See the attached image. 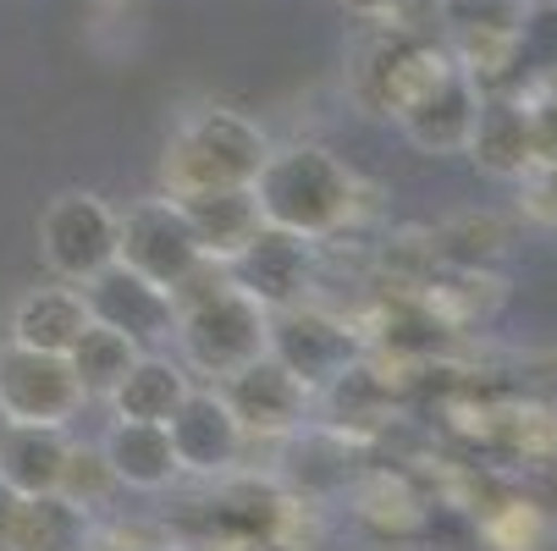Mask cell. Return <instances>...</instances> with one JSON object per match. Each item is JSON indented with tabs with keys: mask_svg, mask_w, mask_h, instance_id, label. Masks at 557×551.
<instances>
[{
	"mask_svg": "<svg viewBox=\"0 0 557 551\" xmlns=\"http://www.w3.org/2000/svg\"><path fill=\"white\" fill-rule=\"evenodd\" d=\"M7 546L12 551H84L89 546V513L72 508L61 491H50V497H17Z\"/></svg>",
	"mask_w": 557,
	"mask_h": 551,
	"instance_id": "ffe728a7",
	"label": "cell"
},
{
	"mask_svg": "<svg viewBox=\"0 0 557 551\" xmlns=\"http://www.w3.org/2000/svg\"><path fill=\"white\" fill-rule=\"evenodd\" d=\"M55 491H61L72 508H84V513L106 508V502H111V491H116V475H111L106 452H100V447H66L61 486H55Z\"/></svg>",
	"mask_w": 557,
	"mask_h": 551,
	"instance_id": "cb8c5ba5",
	"label": "cell"
},
{
	"mask_svg": "<svg viewBox=\"0 0 557 551\" xmlns=\"http://www.w3.org/2000/svg\"><path fill=\"white\" fill-rule=\"evenodd\" d=\"M503 243H508V231H503L492 215H458V221H447V226L436 231V254H442L447 265H463V271L492 265V260L503 254Z\"/></svg>",
	"mask_w": 557,
	"mask_h": 551,
	"instance_id": "603a6c76",
	"label": "cell"
},
{
	"mask_svg": "<svg viewBox=\"0 0 557 551\" xmlns=\"http://www.w3.org/2000/svg\"><path fill=\"white\" fill-rule=\"evenodd\" d=\"M12 425H17V419L7 414V403H0V441H7V430H12Z\"/></svg>",
	"mask_w": 557,
	"mask_h": 551,
	"instance_id": "83f0119b",
	"label": "cell"
},
{
	"mask_svg": "<svg viewBox=\"0 0 557 551\" xmlns=\"http://www.w3.org/2000/svg\"><path fill=\"white\" fill-rule=\"evenodd\" d=\"M39 254L61 281L84 287L89 276H100L116 260V210L95 193L50 199L39 215Z\"/></svg>",
	"mask_w": 557,
	"mask_h": 551,
	"instance_id": "5b68a950",
	"label": "cell"
},
{
	"mask_svg": "<svg viewBox=\"0 0 557 551\" xmlns=\"http://www.w3.org/2000/svg\"><path fill=\"white\" fill-rule=\"evenodd\" d=\"M265 154H271V143L249 116H237L226 105H210L177 133V143L166 154L172 199L194 193V188H215V183H255Z\"/></svg>",
	"mask_w": 557,
	"mask_h": 551,
	"instance_id": "3957f363",
	"label": "cell"
},
{
	"mask_svg": "<svg viewBox=\"0 0 557 551\" xmlns=\"http://www.w3.org/2000/svg\"><path fill=\"white\" fill-rule=\"evenodd\" d=\"M530 143H535V166H552L557 161V89L530 100Z\"/></svg>",
	"mask_w": 557,
	"mask_h": 551,
	"instance_id": "d4e9b609",
	"label": "cell"
},
{
	"mask_svg": "<svg viewBox=\"0 0 557 551\" xmlns=\"http://www.w3.org/2000/svg\"><path fill=\"white\" fill-rule=\"evenodd\" d=\"M177 337L199 375L226 380L232 370L271 353V309L260 298H249L244 287H232V276H226L221 287H210L205 298L177 309Z\"/></svg>",
	"mask_w": 557,
	"mask_h": 551,
	"instance_id": "7a4b0ae2",
	"label": "cell"
},
{
	"mask_svg": "<svg viewBox=\"0 0 557 551\" xmlns=\"http://www.w3.org/2000/svg\"><path fill=\"white\" fill-rule=\"evenodd\" d=\"M442 72H447L442 50H431V45H420V39H409V34H397V39H386L381 55L370 61L364 84H370V95H375L381 111L404 116V111L436 84Z\"/></svg>",
	"mask_w": 557,
	"mask_h": 551,
	"instance_id": "2e32d148",
	"label": "cell"
},
{
	"mask_svg": "<svg viewBox=\"0 0 557 551\" xmlns=\"http://www.w3.org/2000/svg\"><path fill=\"white\" fill-rule=\"evenodd\" d=\"M100 452L111 463L116 486H127V491H166L183 475L166 425H149V419H122L116 414V425L106 430Z\"/></svg>",
	"mask_w": 557,
	"mask_h": 551,
	"instance_id": "5bb4252c",
	"label": "cell"
},
{
	"mask_svg": "<svg viewBox=\"0 0 557 551\" xmlns=\"http://www.w3.org/2000/svg\"><path fill=\"white\" fill-rule=\"evenodd\" d=\"M442 17L453 23L458 39H481V45H513L519 39V0H442Z\"/></svg>",
	"mask_w": 557,
	"mask_h": 551,
	"instance_id": "7402d4cb",
	"label": "cell"
},
{
	"mask_svg": "<svg viewBox=\"0 0 557 551\" xmlns=\"http://www.w3.org/2000/svg\"><path fill=\"white\" fill-rule=\"evenodd\" d=\"M66 436L61 425H12L0 441V480L17 497H50L61 486V463H66Z\"/></svg>",
	"mask_w": 557,
	"mask_h": 551,
	"instance_id": "ac0fdd59",
	"label": "cell"
},
{
	"mask_svg": "<svg viewBox=\"0 0 557 551\" xmlns=\"http://www.w3.org/2000/svg\"><path fill=\"white\" fill-rule=\"evenodd\" d=\"M0 403L23 425H66L84 403L66 353H39L23 342L0 348Z\"/></svg>",
	"mask_w": 557,
	"mask_h": 551,
	"instance_id": "8992f818",
	"label": "cell"
},
{
	"mask_svg": "<svg viewBox=\"0 0 557 551\" xmlns=\"http://www.w3.org/2000/svg\"><path fill=\"white\" fill-rule=\"evenodd\" d=\"M84 303H89V321L133 337L138 348L144 342H166L177 331V303L166 287L144 281L138 271H127L122 260H111L100 276L84 281Z\"/></svg>",
	"mask_w": 557,
	"mask_h": 551,
	"instance_id": "52a82bcc",
	"label": "cell"
},
{
	"mask_svg": "<svg viewBox=\"0 0 557 551\" xmlns=\"http://www.w3.org/2000/svg\"><path fill=\"white\" fill-rule=\"evenodd\" d=\"M221 398L226 409L237 414V425H244V436H287L304 425V398L309 386L271 353H260L255 364L232 370L221 380Z\"/></svg>",
	"mask_w": 557,
	"mask_h": 551,
	"instance_id": "ba28073f",
	"label": "cell"
},
{
	"mask_svg": "<svg viewBox=\"0 0 557 551\" xmlns=\"http://www.w3.org/2000/svg\"><path fill=\"white\" fill-rule=\"evenodd\" d=\"M89 326V303H84V287H39L17 303L12 314V342L23 348H39V353H66Z\"/></svg>",
	"mask_w": 557,
	"mask_h": 551,
	"instance_id": "e0dca14e",
	"label": "cell"
},
{
	"mask_svg": "<svg viewBox=\"0 0 557 551\" xmlns=\"http://www.w3.org/2000/svg\"><path fill=\"white\" fill-rule=\"evenodd\" d=\"M474 111H481V89H474V77L463 66H447L397 122H404L409 143L425 149V154H463Z\"/></svg>",
	"mask_w": 557,
	"mask_h": 551,
	"instance_id": "4fadbf2b",
	"label": "cell"
},
{
	"mask_svg": "<svg viewBox=\"0 0 557 551\" xmlns=\"http://www.w3.org/2000/svg\"><path fill=\"white\" fill-rule=\"evenodd\" d=\"M463 154L486 177H530L535 172V143H530V111L519 100H481L469 127Z\"/></svg>",
	"mask_w": 557,
	"mask_h": 551,
	"instance_id": "9a60e30c",
	"label": "cell"
},
{
	"mask_svg": "<svg viewBox=\"0 0 557 551\" xmlns=\"http://www.w3.org/2000/svg\"><path fill=\"white\" fill-rule=\"evenodd\" d=\"M188 391H194V380H188V370H183V364H172V359H161V353H138V359H133V370L122 375V386L111 391V403H116V414H122V419L166 425V419L183 409Z\"/></svg>",
	"mask_w": 557,
	"mask_h": 551,
	"instance_id": "d6986e66",
	"label": "cell"
},
{
	"mask_svg": "<svg viewBox=\"0 0 557 551\" xmlns=\"http://www.w3.org/2000/svg\"><path fill=\"white\" fill-rule=\"evenodd\" d=\"M116 260L127 271H138L144 281L166 287V292L183 287L205 265V254L194 243L188 215H183L177 199H144L127 215H116Z\"/></svg>",
	"mask_w": 557,
	"mask_h": 551,
	"instance_id": "277c9868",
	"label": "cell"
},
{
	"mask_svg": "<svg viewBox=\"0 0 557 551\" xmlns=\"http://www.w3.org/2000/svg\"><path fill=\"white\" fill-rule=\"evenodd\" d=\"M226 276H232V287L260 298L265 309H287V303H298V287L309 281V238L282 231V226H260L226 260Z\"/></svg>",
	"mask_w": 557,
	"mask_h": 551,
	"instance_id": "30bf717a",
	"label": "cell"
},
{
	"mask_svg": "<svg viewBox=\"0 0 557 551\" xmlns=\"http://www.w3.org/2000/svg\"><path fill=\"white\" fill-rule=\"evenodd\" d=\"M166 436H172L177 463L194 468V475H221V468H232L244 441H249L221 391H188L183 409L166 419Z\"/></svg>",
	"mask_w": 557,
	"mask_h": 551,
	"instance_id": "8fae6325",
	"label": "cell"
},
{
	"mask_svg": "<svg viewBox=\"0 0 557 551\" xmlns=\"http://www.w3.org/2000/svg\"><path fill=\"white\" fill-rule=\"evenodd\" d=\"M271 359H282L304 386H326L354 364V331L309 303H287L271 309Z\"/></svg>",
	"mask_w": 557,
	"mask_h": 551,
	"instance_id": "9c48e42d",
	"label": "cell"
},
{
	"mask_svg": "<svg viewBox=\"0 0 557 551\" xmlns=\"http://www.w3.org/2000/svg\"><path fill=\"white\" fill-rule=\"evenodd\" d=\"M183 215H188V231L205 260L226 265L237 249H244L255 231L265 226L260 215V199L249 183H215V188H194V193H177Z\"/></svg>",
	"mask_w": 557,
	"mask_h": 551,
	"instance_id": "7c38bea8",
	"label": "cell"
},
{
	"mask_svg": "<svg viewBox=\"0 0 557 551\" xmlns=\"http://www.w3.org/2000/svg\"><path fill=\"white\" fill-rule=\"evenodd\" d=\"M138 353H144V348H138L133 337H122V331H111V326L89 321V326H84V337H77V342L66 348V364H72L77 391H84V398H111V391L122 386V375L133 370V359H138Z\"/></svg>",
	"mask_w": 557,
	"mask_h": 551,
	"instance_id": "44dd1931",
	"label": "cell"
},
{
	"mask_svg": "<svg viewBox=\"0 0 557 551\" xmlns=\"http://www.w3.org/2000/svg\"><path fill=\"white\" fill-rule=\"evenodd\" d=\"M12 513H17V491L0 480V546H7V529H12Z\"/></svg>",
	"mask_w": 557,
	"mask_h": 551,
	"instance_id": "484cf974",
	"label": "cell"
},
{
	"mask_svg": "<svg viewBox=\"0 0 557 551\" xmlns=\"http://www.w3.org/2000/svg\"><path fill=\"white\" fill-rule=\"evenodd\" d=\"M348 7H359V12H381V7H392V0H348Z\"/></svg>",
	"mask_w": 557,
	"mask_h": 551,
	"instance_id": "4316f807",
	"label": "cell"
},
{
	"mask_svg": "<svg viewBox=\"0 0 557 551\" xmlns=\"http://www.w3.org/2000/svg\"><path fill=\"white\" fill-rule=\"evenodd\" d=\"M249 188L260 199L265 226L298 231V238H326L354 210V172L321 143L271 149Z\"/></svg>",
	"mask_w": 557,
	"mask_h": 551,
	"instance_id": "6da1fadb",
	"label": "cell"
},
{
	"mask_svg": "<svg viewBox=\"0 0 557 551\" xmlns=\"http://www.w3.org/2000/svg\"><path fill=\"white\" fill-rule=\"evenodd\" d=\"M0 551H12V546H0Z\"/></svg>",
	"mask_w": 557,
	"mask_h": 551,
	"instance_id": "f1b7e54d",
	"label": "cell"
}]
</instances>
